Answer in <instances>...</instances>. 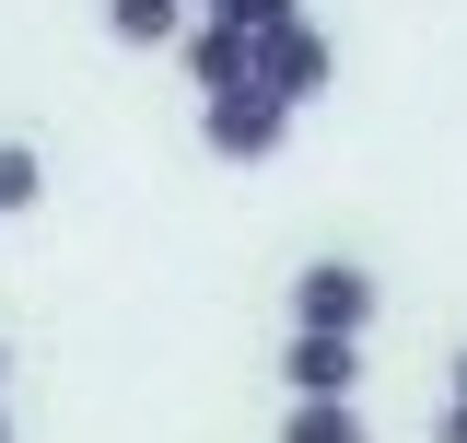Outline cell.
Instances as JSON below:
<instances>
[{"instance_id": "7c38bea8", "label": "cell", "mask_w": 467, "mask_h": 443, "mask_svg": "<svg viewBox=\"0 0 467 443\" xmlns=\"http://www.w3.org/2000/svg\"><path fill=\"white\" fill-rule=\"evenodd\" d=\"M0 386H12V350H0Z\"/></svg>"}, {"instance_id": "30bf717a", "label": "cell", "mask_w": 467, "mask_h": 443, "mask_svg": "<svg viewBox=\"0 0 467 443\" xmlns=\"http://www.w3.org/2000/svg\"><path fill=\"white\" fill-rule=\"evenodd\" d=\"M432 443H467V408H456V397H444V408H432Z\"/></svg>"}, {"instance_id": "277c9868", "label": "cell", "mask_w": 467, "mask_h": 443, "mask_svg": "<svg viewBox=\"0 0 467 443\" xmlns=\"http://www.w3.org/2000/svg\"><path fill=\"white\" fill-rule=\"evenodd\" d=\"M281 386H292V408H339V397L362 386V338H316V327H292V338H281Z\"/></svg>"}, {"instance_id": "4fadbf2b", "label": "cell", "mask_w": 467, "mask_h": 443, "mask_svg": "<svg viewBox=\"0 0 467 443\" xmlns=\"http://www.w3.org/2000/svg\"><path fill=\"white\" fill-rule=\"evenodd\" d=\"M0 443H12V420H0Z\"/></svg>"}, {"instance_id": "8992f818", "label": "cell", "mask_w": 467, "mask_h": 443, "mask_svg": "<svg viewBox=\"0 0 467 443\" xmlns=\"http://www.w3.org/2000/svg\"><path fill=\"white\" fill-rule=\"evenodd\" d=\"M106 36L117 47H175L187 36V0H106Z\"/></svg>"}, {"instance_id": "5b68a950", "label": "cell", "mask_w": 467, "mask_h": 443, "mask_svg": "<svg viewBox=\"0 0 467 443\" xmlns=\"http://www.w3.org/2000/svg\"><path fill=\"white\" fill-rule=\"evenodd\" d=\"M175 58H187L199 106H211V94H245V36H234V24H187V36H175Z\"/></svg>"}, {"instance_id": "7a4b0ae2", "label": "cell", "mask_w": 467, "mask_h": 443, "mask_svg": "<svg viewBox=\"0 0 467 443\" xmlns=\"http://www.w3.org/2000/svg\"><path fill=\"white\" fill-rule=\"evenodd\" d=\"M245 82H257V94H269V106H316V94H327V82H339V47H327V36H316V24H281V36H245Z\"/></svg>"}, {"instance_id": "9c48e42d", "label": "cell", "mask_w": 467, "mask_h": 443, "mask_svg": "<svg viewBox=\"0 0 467 443\" xmlns=\"http://www.w3.org/2000/svg\"><path fill=\"white\" fill-rule=\"evenodd\" d=\"M199 24H234V36H281V24H304V0H199Z\"/></svg>"}, {"instance_id": "ba28073f", "label": "cell", "mask_w": 467, "mask_h": 443, "mask_svg": "<svg viewBox=\"0 0 467 443\" xmlns=\"http://www.w3.org/2000/svg\"><path fill=\"white\" fill-rule=\"evenodd\" d=\"M36 199H47V152L36 140H0V222H24Z\"/></svg>"}, {"instance_id": "8fae6325", "label": "cell", "mask_w": 467, "mask_h": 443, "mask_svg": "<svg viewBox=\"0 0 467 443\" xmlns=\"http://www.w3.org/2000/svg\"><path fill=\"white\" fill-rule=\"evenodd\" d=\"M444 397H456V408H467V350H456V374H444Z\"/></svg>"}, {"instance_id": "3957f363", "label": "cell", "mask_w": 467, "mask_h": 443, "mask_svg": "<svg viewBox=\"0 0 467 443\" xmlns=\"http://www.w3.org/2000/svg\"><path fill=\"white\" fill-rule=\"evenodd\" d=\"M199 152H211V164H281L292 152V106H269L257 82H245V94H211V106H199Z\"/></svg>"}, {"instance_id": "6da1fadb", "label": "cell", "mask_w": 467, "mask_h": 443, "mask_svg": "<svg viewBox=\"0 0 467 443\" xmlns=\"http://www.w3.org/2000/svg\"><path fill=\"white\" fill-rule=\"evenodd\" d=\"M386 315V280L362 269V257H304L292 269V327H316V338H362Z\"/></svg>"}, {"instance_id": "52a82bcc", "label": "cell", "mask_w": 467, "mask_h": 443, "mask_svg": "<svg viewBox=\"0 0 467 443\" xmlns=\"http://www.w3.org/2000/svg\"><path fill=\"white\" fill-rule=\"evenodd\" d=\"M281 443H374V420H362V397H339V408H281Z\"/></svg>"}]
</instances>
